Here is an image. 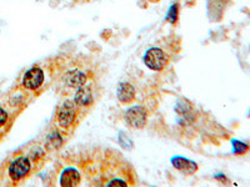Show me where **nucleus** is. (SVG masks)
<instances>
[{
  "instance_id": "nucleus-1",
  "label": "nucleus",
  "mask_w": 250,
  "mask_h": 187,
  "mask_svg": "<svg viewBox=\"0 0 250 187\" xmlns=\"http://www.w3.org/2000/svg\"><path fill=\"white\" fill-rule=\"evenodd\" d=\"M144 62L151 70H162L167 65L168 57H167V55H165L163 50L153 48L146 51V54L144 56Z\"/></svg>"
},
{
  "instance_id": "nucleus-2",
  "label": "nucleus",
  "mask_w": 250,
  "mask_h": 187,
  "mask_svg": "<svg viewBox=\"0 0 250 187\" xmlns=\"http://www.w3.org/2000/svg\"><path fill=\"white\" fill-rule=\"evenodd\" d=\"M125 120L133 128L142 129L146 124V112L140 106H135V108H131L126 111Z\"/></svg>"
},
{
  "instance_id": "nucleus-3",
  "label": "nucleus",
  "mask_w": 250,
  "mask_h": 187,
  "mask_svg": "<svg viewBox=\"0 0 250 187\" xmlns=\"http://www.w3.org/2000/svg\"><path fill=\"white\" fill-rule=\"evenodd\" d=\"M44 81V73L42 69L39 68H33L24 75L23 79V85L26 89L34 90V89L39 88Z\"/></svg>"
},
{
  "instance_id": "nucleus-4",
  "label": "nucleus",
  "mask_w": 250,
  "mask_h": 187,
  "mask_svg": "<svg viewBox=\"0 0 250 187\" xmlns=\"http://www.w3.org/2000/svg\"><path fill=\"white\" fill-rule=\"evenodd\" d=\"M77 112H75V105L71 101L64 102V105L60 108L59 111V124L62 128H68L75 120Z\"/></svg>"
},
{
  "instance_id": "nucleus-5",
  "label": "nucleus",
  "mask_w": 250,
  "mask_h": 187,
  "mask_svg": "<svg viewBox=\"0 0 250 187\" xmlns=\"http://www.w3.org/2000/svg\"><path fill=\"white\" fill-rule=\"evenodd\" d=\"M29 170H30L29 160L26 157H19L12 164V166L9 168V173H10L13 180H20L29 172Z\"/></svg>"
},
{
  "instance_id": "nucleus-6",
  "label": "nucleus",
  "mask_w": 250,
  "mask_h": 187,
  "mask_svg": "<svg viewBox=\"0 0 250 187\" xmlns=\"http://www.w3.org/2000/svg\"><path fill=\"white\" fill-rule=\"evenodd\" d=\"M65 82L70 88H82L86 82V75L79 70L69 71L65 75Z\"/></svg>"
},
{
  "instance_id": "nucleus-7",
  "label": "nucleus",
  "mask_w": 250,
  "mask_h": 187,
  "mask_svg": "<svg viewBox=\"0 0 250 187\" xmlns=\"http://www.w3.org/2000/svg\"><path fill=\"white\" fill-rule=\"evenodd\" d=\"M80 182V176L79 172L74 168H66L62 175L60 179V185L62 186H77Z\"/></svg>"
},
{
  "instance_id": "nucleus-8",
  "label": "nucleus",
  "mask_w": 250,
  "mask_h": 187,
  "mask_svg": "<svg viewBox=\"0 0 250 187\" xmlns=\"http://www.w3.org/2000/svg\"><path fill=\"white\" fill-rule=\"evenodd\" d=\"M174 168H178V170L183 171L185 173H194L196 171V164L193 161H189V160H185L183 157H174L171 160Z\"/></svg>"
},
{
  "instance_id": "nucleus-9",
  "label": "nucleus",
  "mask_w": 250,
  "mask_h": 187,
  "mask_svg": "<svg viewBox=\"0 0 250 187\" xmlns=\"http://www.w3.org/2000/svg\"><path fill=\"white\" fill-rule=\"evenodd\" d=\"M134 96H135V90L130 84H128V82L120 84L119 89H118V97H119L120 101L126 104V102H130L134 99Z\"/></svg>"
},
{
  "instance_id": "nucleus-10",
  "label": "nucleus",
  "mask_w": 250,
  "mask_h": 187,
  "mask_svg": "<svg viewBox=\"0 0 250 187\" xmlns=\"http://www.w3.org/2000/svg\"><path fill=\"white\" fill-rule=\"evenodd\" d=\"M91 101H93V96H91L90 89L82 86L75 95V104L79 106H88L90 105Z\"/></svg>"
},
{
  "instance_id": "nucleus-11",
  "label": "nucleus",
  "mask_w": 250,
  "mask_h": 187,
  "mask_svg": "<svg viewBox=\"0 0 250 187\" xmlns=\"http://www.w3.org/2000/svg\"><path fill=\"white\" fill-rule=\"evenodd\" d=\"M231 145H233V152L235 155H244L249 150V146L245 142L239 141V140H231Z\"/></svg>"
},
{
  "instance_id": "nucleus-12",
  "label": "nucleus",
  "mask_w": 250,
  "mask_h": 187,
  "mask_svg": "<svg viewBox=\"0 0 250 187\" xmlns=\"http://www.w3.org/2000/svg\"><path fill=\"white\" fill-rule=\"evenodd\" d=\"M167 19H168L169 23L174 24L176 23V19H178V4H174L170 9H169V13L167 15Z\"/></svg>"
},
{
  "instance_id": "nucleus-13",
  "label": "nucleus",
  "mask_w": 250,
  "mask_h": 187,
  "mask_svg": "<svg viewBox=\"0 0 250 187\" xmlns=\"http://www.w3.org/2000/svg\"><path fill=\"white\" fill-rule=\"evenodd\" d=\"M6 119H8V115H6L5 111L3 109H0V126H3L5 124Z\"/></svg>"
},
{
  "instance_id": "nucleus-14",
  "label": "nucleus",
  "mask_w": 250,
  "mask_h": 187,
  "mask_svg": "<svg viewBox=\"0 0 250 187\" xmlns=\"http://www.w3.org/2000/svg\"><path fill=\"white\" fill-rule=\"evenodd\" d=\"M109 186H125L126 185V182L125 181H122V180H113L111 182H109Z\"/></svg>"
}]
</instances>
